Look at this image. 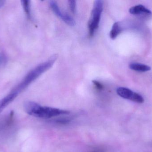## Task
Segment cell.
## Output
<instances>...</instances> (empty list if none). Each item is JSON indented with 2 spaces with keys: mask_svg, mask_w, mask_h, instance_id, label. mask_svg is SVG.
<instances>
[{
  "mask_svg": "<svg viewBox=\"0 0 152 152\" xmlns=\"http://www.w3.org/2000/svg\"><path fill=\"white\" fill-rule=\"evenodd\" d=\"M25 111L28 115L36 117L49 119L60 115L69 114V112L56 108L42 107L34 102L27 101L24 105Z\"/></svg>",
  "mask_w": 152,
  "mask_h": 152,
  "instance_id": "1",
  "label": "cell"
},
{
  "mask_svg": "<svg viewBox=\"0 0 152 152\" xmlns=\"http://www.w3.org/2000/svg\"><path fill=\"white\" fill-rule=\"evenodd\" d=\"M57 57L58 55L54 54L51 56L47 61L36 67L34 69L31 70L25 77L21 83L12 91L18 95L20 93L25 90L31 83L34 81L39 76L50 68L57 59Z\"/></svg>",
  "mask_w": 152,
  "mask_h": 152,
  "instance_id": "2",
  "label": "cell"
},
{
  "mask_svg": "<svg viewBox=\"0 0 152 152\" xmlns=\"http://www.w3.org/2000/svg\"><path fill=\"white\" fill-rule=\"evenodd\" d=\"M103 9V1L100 0L95 1L91 17L88 22L89 35L90 37L93 36L95 31L98 28Z\"/></svg>",
  "mask_w": 152,
  "mask_h": 152,
  "instance_id": "3",
  "label": "cell"
},
{
  "mask_svg": "<svg viewBox=\"0 0 152 152\" xmlns=\"http://www.w3.org/2000/svg\"><path fill=\"white\" fill-rule=\"evenodd\" d=\"M117 93L120 96L135 102L137 103H143L144 102L143 97L139 94L132 91L129 88L120 87L117 89Z\"/></svg>",
  "mask_w": 152,
  "mask_h": 152,
  "instance_id": "4",
  "label": "cell"
},
{
  "mask_svg": "<svg viewBox=\"0 0 152 152\" xmlns=\"http://www.w3.org/2000/svg\"><path fill=\"white\" fill-rule=\"evenodd\" d=\"M129 12L131 14L134 15H138L142 13H145L149 15L152 14L151 11L150 10H148L144 6L141 4L131 7L129 10Z\"/></svg>",
  "mask_w": 152,
  "mask_h": 152,
  "instance_id": "5",
  "label": "cell"
},
{
  "mask_svg": "<svg viewBox=\"0 0 152 152\" xmlns=\"http://www.w3.org/2000/svg\"><path fill=\"white\" fill-rule=\"evenodd\" d=\"M129 68L133 70L139 72H146L151 70V68L148 65L138 63H132L129 64Z\"/></svg>",
  "mask_w": 152,
  "mask_h": 152,
  "instance_id": "6",
  "label": "cell"
},
{
  "mask_svg": "<svg viewBox=\"0 0 152 152\" xmlns=\"http://www.w3.org/2000/svg\"><path fill=\"white\" fill-rule=\"evenodd\" d=\"M122 31V28L120 25L119 22H115L110 32V37L112 39H115L120 33Z\"/></svg>",
  "mask_w": 152,
  "mask_h": 152,
  "instance_id": "7",
  "label": "cell"
},
{
  "mask_svg": "<svg viewBox=\"0 0 152 152\" xmlns=\"http://www.w3.org/2000/svg\"><path fill=\"white\" fill-rule=\"evenodd\" d=\"M22 5L24 10L27 16L29 18H31V8H30V1H29L23 0L21 1Z\"/></svg>",
  "mask_w": 152,
  "mask_h": 152,
  "instance_id": "8",
  "label": "cell"
},
{
  "mask_svg": "<svg viewBox=\"0 0 152 152\" xmlns=\"http://www.w3.org/2000/svg\"><path fill=\"white\" fill-rule=\"evenodd\" d=\"M50 4L52 9L56 15L61 18L63 12H61L57 4L54 1H51Z\"/></svg>",
  "mask_w": 152,
  "mask_h": 152,
  "instance_id": "9",
  "label": "cell"
},
{
  "mask_svg": "<svg viewBox=\"0 0 152 152\" xmlns=\"http://www.w3.org/2000/svg\"><path fill=\"white\" fill-rule=\"evenodd\" d=\"M69 4L70 7V10L72 13H75L76 12V3L75 1H69Z\"/></svg>",
  "mask_w": 152,
  "mask_h": 152,
  "instance_id": "10",
  "label": "cell"
},
{
  "mask_svg": "<svg viewBox=\"0 0 152 152\" xmlns=\"http://www.w3.org/2000/svg\"><path fill=\"white\" fill-rule=\"evenodd\" d=\"M7 62V58L5 54L0 52V66H3Z\"/></svg>",
  "mask_w": 152,
  "mask_h": 152,
  "instance_id": "11",
  "label": "cell"
},
{
  "mask_svg": "<svg viewBox=\"0 0 152 152\" xmlns=\"http://www.w3.org/2000/svg\"><path fill=\"white\" fill-rule=\"evenodd\" d=\"M93 82L94 84L95 85V86L97 88V89H102L103 86L101 84V83H99V82H98V81H95V80H94V81H93Z\"/></svg>",
  "mask_w": 152,
  "mask_h": 152,
  "instance_id": "12",
  "label": "cell"
},
{
  "mask_svg": "<svg viewBox=\"0 0 152 152\" xmlns=\"http://www.w3.org/2000/svg\"><path fill=\"white\" fill-rule=\"evenodd\" d=\"M5 1L4 0H2V1H0V8H2L5 3Z\"/></svg>",
  "mask_w": 152,
  "mask_h": 152,
  "instance_id": "13",
  "label": "cell"
},
{
  "mask_svg": "<svg viewBox=\"0 0 152 152\" xmlns=\"http://www.w3.org/2000/svg\"><path fill=\"white\" fill-rule=\"evenodd\" d=\"M4 108H4V106H3V105L2 104L1 102L0 101V112H1L4 109Z\"/></svg>",
  "mask_w": 152,
  "mask_h": 152,
  "instance_id": "14",
  "label": "cell"
}]
</instances>
